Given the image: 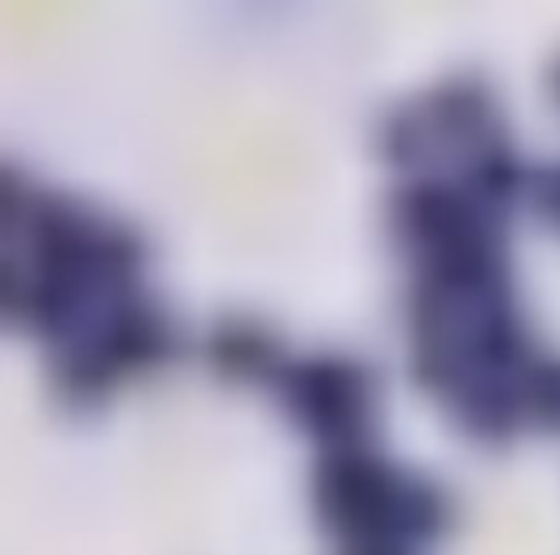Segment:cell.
I'll list each match as a JSON object with an SVG mask.
<instances>
[{
	"label": "cell",
	"instance_id": "1",
	"mask_svg": "<svg viewBox=\"0 0 560 555\" xmlns=\"http://www.w3.org/2000/svg\"><path fill=\"white\" fill-rule=\"evenodd\" d=\"M280 411L298 433L319 441V450L372 446L376 428V380L368 363L324 350L306 358H289L271 380Z\"/></svg>",
	"mask_w": 560,
	"mask_h": 555
},
{
	"label": "cell",
	"instance_id": "2",
	"mask_svg": "<svg viewBox=\"0 0 560 555\" xmlns=\"http://www.w3.org/2000/svg\"><path fill=\"white\" fill-rule=\"evenodd\" d=\"M398 485L402 468H394L372 446L319 450L311 468V516L341 546L389 542Z\"/></svg>",
	"mask_w": 560,
	"mask_h": 555
},
{
	"label": "cell",
	"instance_id": "3",
	"mask_svg": "<svg viewBox=\"0 0 560 555\" xmlns=\"http://www.w3.org/2000/svg\"><path fill=\"white\" fill-rule=\"evenodd\" d=\"M486 210L468 197L464 184L446 175H407L385 197V236L394 249L411 253L416 267L429 262L438 249H446L459 232H468Z\"/></svg>",
	"mask_w": 560,
	"mask_h": 555
},
{
	"label": "cell",
	"instance_id": "4",
	"mask_svg": "<svg viewBox=\"0 0 560 555\" xmlns=\"http://www.w3.org/2000/svg\"><path fill=\"white\" fill-rule=\"evenodd\" d=\"M92 341L105 350L118 376H153L179 354V323L158 297L131 293L101 306Z\"/></svg>",
	"mask_w": 560,
	"mask_h": 555
},
{
	"label": "cell",
	"instance_id": "5",
	"mask_svg": "<svg viewBox=\"0 0 560 555\" xmlns=\"http://www.w3.org/2000/svg\"><path fill=\"white\" fill-rule=\"evenodd\" d=\"M96 232H101V219L79 197L57 192V188H35V201H31L18 236H22L31 271H52V275L88 280Z\"/></svg>",
	"mask_w": 560,
	"mask_h": 555
},
{
	"label": "cell",
	"instance_id": "6",
	"mask_svg": "<svg viewBox=\"0 0 560 555\" xmlns=\"http://www.w3.org/2000/svg\"><path fill=\"white\" fill-rule=\"evenodd\" d=\"M416 275L433 280L438 288H446L451 297H459L468 310L481 306V302H490V297L512 293V284H508V240H503V227L490 214H481L446 249H438L429 262H420Z\"/></svg>",
	"mask_w": 560,
	"mask_h": 555
},
{
	"label": "cell",
	"instance_id": "7",
	"mask_svg": "<svg viewBox=\"0 0 560 555\" xmlns=\"http://www.w3.org/2000/svg\"><path fill=\"white\" fill-rule=\"evenodd\" d=\"M88 293L92 284L88 280H74V275H52V271H31V267H9V280H4V310L18 328L44 336L52 350L74 341V336H88L83 332V319H88Z\"/></svg>",
	"mask_w": 560,
	"mask_h": 555
},
{
	"label": "cell",
	"instance_id": "8",
	"mask_svg": "<svg viewBox=\"0 0 560 555\" xmlns=\"http://www.w3.org/2000/svg\"><path fill=\"white\" fill-rule=\"evenodd\" d=\"M424 122L433 131L438 149H455V153H472L481 144H490L499 131V96L490 87L486 74L477 70H455L446 79H438L424 96H420Z\"/></svg>",
	"mask_w": 560,
	"mask_h": 555
},
{
	"label": "cell",
	"instance_id": "9",
	"mask_svg": "<svg viewBox=\"0 0 560 555\" xmlns=\"http://www.w3.org/2000/svg\"><path fill=\"white\" fill-rule=\"evenodd\" d=\"M201 354H206V367L223 380V385H258V380H276L280 367L289 363L284 350H280V336L271 332V323L245 315V310H232V315H219L206 336H201Z\"/></svg>",
	"mask_w": 560,
	"mask_h": 555
},
{
	"label": "cell",
	"instance_id": "10",
	"mask_svg": "<svg viewBox=\"0 0 560 555\" xmlns=\"http://www.w3.org/2000/svg\"><path fill=\"white\" fill-rule=\"evenodd\" d=\"M451 424L481 450H503L516 441L525 424L521 389L512 376H490V371H468L459 389L446 398Z\"/></svg>",
	"mask_w": 560,
	"mask_h": 555
},
{
	"label": "cell",
	"instance_id": "11",
	"mask_svg": "<svg viewBox=\"0 0 560 555\" xmlns=\"http://www.w3.org/2000/svg\"><path fill=\"white\" fill-rule=\"evenodd\" d=\"M464 345H468L472 371L512 376V380L538 358L534 354V341H529V323H525L521 306L512 302V293L490 297V302H481V306L468 310Z\"/></svg>",
	"mask_w": 560,
	"mask_h": 555
},
{
	"label": "cell",
	"instance_id": "12",
	"mask_svg": "<svg viewBox=\"0 0 560 555\" xmlns=\"http://www.w3.org/2000/svg\"><path fill=\"white\" fill-rule=\"evenodd\" d=\"M114 385H118V371L105 358V350L92 341V332L57 345L48 358V393L57 398L61 411L88 415L114 393Z\"/></svg>",
	"mask_w": 560,
	"mask_h": 555
},
{
	"label": "cell",
	"instance_id": "13",
	"mask_svg": "<svg viewBox=\"0 0 560 555\" xmlns=\"http://www.w3.org/2000/svg\"><path fill=\"white\" fill-rule=\"evenodd\" d=\"M529 184H534V166H525V157L516 153V144L508 135H494L490 144H481L464 157V188L490 219L512 210L516 201H525Z\"/></svg>",
	"mask_w": 560,
	"mask_h": 555
},
{
	"label": "cell",
	"instance_id": "14",
	"mask_svg": "<svg viewBox=\"0 0 560 555\" xmlns=\"http://www.w3.org/2000/svg\"><path fill=\"white\" fill-rule=\"evenodd\" d=\"M144 267H149V240L140 236V227H131L122 219H101V232L92 245V267H88V280L101 293V302L140 293Z\"/></svg>",
	"mask_w": 560,
	"mask_h": 555
},
{
	"label": "cell",
	"instance_id": "15",
	"mask_svg": "<svg viewBox=\"0 0 560 555\" xmlns=\"http://www.w3.org/2000/svg\"><path fill=\"white\" fill-rule=\"evenodd\" d=\"M451 524H455V498L446 494V485L424 472H402L394 520H389V542L407 551L433 546Z\"/></svg>",
	"mask_w": 560,
	"mask_h": 555
},
{
	"label": "cell",
	"instance_id": "16",
	"mask_svg": "<svg viewBox=\"0 0 560 555\" xmlns=\"http://www.w3.org/2000/svg\"><path fill=\"white\" fill-rule=\"evenodd\" d=\"M372 140H376V153H381L389 166L407 170V175H420V162L438 149V144H433V131H429V122H424L420 101H398V105H389V109L376 118Z\"/></svg>",
	"mask_w": 560,
	"mask_h": 555
},
{
	"label": "cell",
	"instance_id": "17",
	"mask_svg": "<svg viewBox=\"0 0 560 555\" xmlns=\"http://www.w3.org/2000/svg\"><path fill=\"white\" fill-rule=\"evenodd\" d=\"M516 389H521L525 420L538 424L542 433H556V437H560V358L538 354V358L516 376Z\"/></svg>",
	"mask_w": 560,
	"mask_h": 555
},
{
	"label": "cell",
	"instance_id": "18",
	"mask_svg": "<svg viewBox=\"0 0 560 555\" xmlns=\"http://www.w3.org/2000/svg\"><path fill=\"white\" fill-rule=\"evenodd\" d=\"M529 205L538 210L542 223H551L560 232V162L534 166V184H529Z\"/></svg>",
	"mask_w": 560,
	"mask_h": 555
},
{
	"label": "cell",
	"instance_id": "19",
	"mask_svg": "<svg viewBox=\"0 0 560 555\" xmlns=\"http://www.w3.org/2000/svg\"><path fill=\"white\" fill-rule=\"evenodd\" d=\"M0 188H4V227H9V236H18V232H22V219H26L31 201H35V188H31L13 166H4Z\"/></svg>",
	"mask_w": 560,
	"mask_h": 555
},
{
	"label": "cell",
	"instance_id": "20",
	"mask_svg": "<svg viewBox=\"0 0 560 555\" xmlns=\"http://www.w3.org/2000/svg\"><path fill=\"white\" fill-rule=\"evenodd\" d=\"M337 555H416V551L394 546V542H363V546H341Z\"/></svg>",
	"mask_w": 560,
	"mask_h": 555
},
{
	"label": "cell",
	"instance_id": "21",
	"mask_svg": "<svg viewBox=\"0 0 560 555\" xmlns=\"http://www.w3.org/2000/svg\"><path fill=\"white\" fill-rule=\"evenodd\" d=\"M547 92H551V101L560 105V57H556L551 70H547Z\"/></svg>",
	"mask_w": 560,
	"mask_h": 555
}]
</instances>
